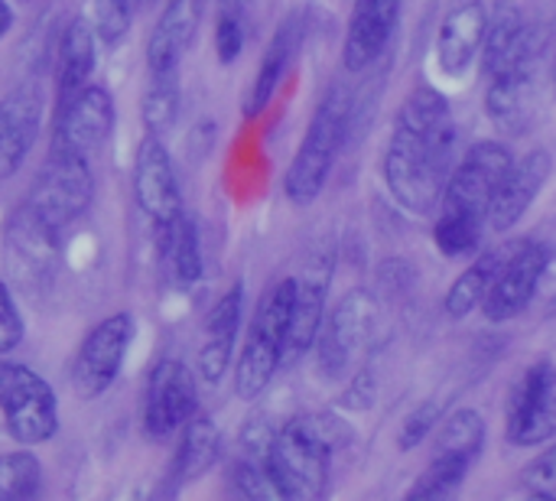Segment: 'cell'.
Returning a JSON list of instances; mask_svg holds the SVG:
<instances>
[{"label":"cell","mask_w":556,"mask_h":501,"mask_svg":"<svg viewBox=\"0 0 556 501\" xmlns=\"http://www.w3.org/2000/svg\"><path fill=\"white\" fill-rule=\"evenodd\" d=\"M453 150L456 121L446 95L433 85L414 88L394 117L384 150L381 173L391 199L414 215L437 209L453 173Z\"/></svg>","instance_id":"cell-1"},{"label":"cell","mask_w":556,"mask_h":501,"mask_svg":"<svg viewBox=\"0 0 556 501\" xmlns=\"http://www.w3.org/2000/svg\"><path fill=\"white\" fill-rule=\"evenodd\" d=\"M345 430L329 414H296L274 430L267 466L287 501H323Z\"/></svg>","instance_id":"cell-2"},{"label":"cell","mask_w":556,"mask_h":501,"mask_svg":"<svg viewBox=\"0 0 556 501\" xmlns=\"http://www.w3.org/2000/svg\"><path fill=\"white\" fill-rule=\"evenodd\" d=\"M349 127H352V95L345 85L336 82L316 101L303 140L283 173V192L293 205H313L323 196L336 170V160L349 140Z\"/></svg>","instance_id":"cell-3"},{"label":"cell","mask_w":556,"mask_h":501,"mask_svg":"<svg viewBox=\"0 0 556 501\" xmlns=\"http://www.w3.org/2000/svg\"><path fill=\"white\" fill-rule=\"evenodd\" d=\"M290 300H293V277H280L274 287H267V293L254 310L241 355L235 362V394L241 401H257L270 388L277 368L287 362Z\"/></svg>","instance_id":"cell-4"},{"label":"cell","mask_w":556,"mask_h":501,"mask_svg":"<svg viewBox=\"0 0 556 501\" xmlns=\"http://www.w3.org/2000/svg\"><path fill=\"white\" fill-rule=\"evenodd\" d=\"M91 199H94L91 156L52 143L46 163L39 166L29 186L26 205L36 212L39 222H46L55 235H62L88 212Z\"/></svg>","instance_id":"cell-5"},{"label":"cell","mask_w":556,"mask_h":501,"mask_svg":"<svg viewBox=\"0 0 556 501\" xmlns=\"http://www.w3.org/2000/svg\"><path fill=\"white\" fill-rule=\"evenodd\" d=\"M0 414L20 447H42L59 434V398L52 385L23 362L0 359Z\"/></svg>","instance_id":"cell-6"},{"label":"cell","mask_w":556,"mask_h":501,"mask_svg":"<svg viewBox=\"0 0 556 501\" xmlns=\"http://www.w3.org/2000/svg\"><path fill=\"white\" fill-rule=\"evenodd\" d=\"M378 326V303L368 290L345 293L323 320L316 336V365L329 381L352 378V368L368 352Z\"/></svg>","instance_id":"cell-7"},{"label":"cell","mask_w":556,"mask_h":501,"mask_svg":"<svg viewBox=\"0 0 556 501\" xmlns=\"http://www.w3.org/2000/svg\"><path fill=\"white\" fill-rule=\"evenodd\" d=\"M511 163H515V153L508 143H502V140L472 143L446 179L440 212L476 218V222L489 225V209H492L495 192H498L502 179L508 176Z\"/></svg>","instance_id":"cell-8"},{"label":"cell","mask_w":556,"mask_h":501,"mask_svg":"<svg viewBox=\"0 0 556 501\" xmlns=\"http://www.w3.org/2000/svg\"><path fill=\"white\" fill-rule=\"evenodd\" d=\"M134 333H137V323L124 310L104 316L98 326L88 329L72 362V391L81 401L101 398L117 381L124 359L134 346Z\"/></svg>","instance_id":"cell-9"},{"label":"cell","mask_w":556,"mask_h":501,"mask_svg":"<svg viewBox=\"0 0 556 501\" xmlns=\"http://www.w3.org/2000/svg\"><path fill=\"white\" fill-rule=\"evenodd\" d=\"M134 196L140 212L153 222L156 241L169 235V228L186 215L182 189L173 166V156L160 134H143L134 153Z\"/></svg>","instance_id":"cell-10"},{"label":"cell","mask_w":556,"mask_h":501,"mask_svg":"<svg viewBox=\"0 0 556 501\" xmlns=\"http://www.w3.org/2000/svg\"><path fill=\"white\" fill-rule=\"evenodd\" d=\"M199 414V388L192 372L179 359H160L150 372L143 394V434L153 443H166Z\"/></svg>","instance_id":"cell-11"},{"label":"cell","mask_w":556,"mask_h":501,"mask_svg":"<svg viewBox=\"0 0 556 501\" xmlns=\"http://www.w3.org/2000/svg\"><path fill=\"white\" fill-rule=\"evenodd\" d=\"M547 267H551V248L544 241H531V238L511 241L508 258H505V264H502L485 303H482V316L489 323L518 320L531 306Z\"/></svg>","instance_id":"cell-12"},{"label":"cell","mask_w":556,"mask_h":501,"mask_svg":"<svg viewBox=\"0 0 556 501\" xmlns=\"http://www.w3.org/2000/svg\"><path fill=\"white\" fill-rule=\"evenodd\" d=\"M556 437V365L534 362L515 385L508 401V440L515 447H541Z\"/></svg>","instance_id":"cell-13"},{"label":"cell","mask_w":556,"mask_h":501,"mask_svg":"<svg viewBox=\"0 0 556 501\" xmlns=\"http://www.w3.org/2000/svg\"><path fill=\"white\" fill-rule=\"evenodd\" d=\"M114 121H117V108H114L111 88L88 82L72 101L55 108L52 143L91 156L98 147L108 143V137L114 130Z\"/></svg>","instance_id":"cell-14"},{"label":"cell","mask_w":556,"mask_h":501,"mask_svg":"<svg viewBox=\"0 0 556 501\" xmlns=\"http://www.w3.org/2000/svg\"><path fill=\"white\" fill-rule=\"evenodd\" d=\"M336 261L332 254H316L300 274H293V300H290V329H287V362L303 359L323 329L326 297L332 284Z\"/></svg>","instance_id":"cell-15"},{"label":"cell","mask_w":556,"mask_h":501,"mask_svg":"<svg viewBox=\"0 0 556 501\" xmlns=\"http://www.w3.org/2000/svg\"><path fill=\"white\" fill-rule=\"evenodd\" d=\"M59 238L46 222L36 218V212L23 202L10 212L3 248H7V267L20 284H39L49 280L59 261Z\"/></svg>","instance_id":"cell-16"},{"label":"cell","mask_w":556,"mask_h":501,"mask_svg":"<svg viewBox=\"0 0 556 501\" xmlns=\"http://www.w3.org/2000/svg\"><path fill=\"white\" fill-rule=\"evenodd\" d=\"M205 0H169L147 39V75L182 78V59L195 39Z\"/></svg>","instance_id":"cell-17"},{"label":"cell","mask_w":556,"mask_h":501,"mask_svg":"<svg viewBox=\"0 0 556 501\" xmlns=\"http://www.w3.org/2000/svg\"><path fill=\"white\" fill-rule=\"evenodd\" d=\"M303 36H306V16H303L300 10L287 13V16L280 20V26L274 29L270 42H267V49H264V55H261L257 75H254V82H251L244 101H241L244 117H261V114L270 108V101L277 98L283 78L290 75V68H293V62H296V55H300Z\"/></svg>","instance_id":"cell-18"},{"label":"cell","mask_w":556,"mask_h":501,"mask_svg":"<svg viewBox=\"0 0 556 501\" xmlns=\"http://www.w3.org/2000/svg\"><path fill=\"white\" fill-rule=\"evenodd\" d=\"M42 91L20 85L0 98V183L13 179L42 130Z\"/></svg>","instance_id":"cell-19"},{"label":"cell","mask_w":556,"mask_h":501,"mask_svg":"<svg viewBox=\"0 0 556 501\" xmlns=\"http://www.w3.org/2000/svg\"><path fill=\"white\" fill-rule=\"evenodd\" d=\"M401 7L404 0H355L352 3L345 42H342L345 72H365L381 59V52L388 49L397 29Z\"/></svg>","instance_id":"cell-20"},{"label":"cell","mask_w":556,"mask_h":501,"mask_svg":"<svg viewBox=\"0 0 556 501\" xmlns=\"http://www.w3.org/2000/svg\"><path fill=\"white\" fill-rule=\"evenodd\" d=\"M551 170H554V156L544 147H534L531 153L515 156V163H511L508 176L502 179L495 202L489 209V228L492 231L515 228L531 212V205L538 202L541 189L551 179Z\"/></svg>","instance_id":"cell-21"},{"label":"cell","mask_w":556,"mask_h":501,"mask_svg":"<svg viewBox=\"0 0 556 501\" xmlns=\"http://www.w3.org/2000/svg\"><path fill=\"white\" fill-rule=\"evenodd\" d=\"M241 316H244V284H231L208 310L202 323V342H199V375L208 385H218L235 359L238 333H241Z\"/></svg>","instance_id":"cell-22"},{"label":"cell","mask_w":556,"mask_h":501,"mask_svg":"<svg viewBox=\"0 0 556 501\" xmlns=\"http://www.w3.org/2000/svg\"><path fill=\"white\" fill-rule=\"evenodd\" d=\"M489 33V13L479 0L456 3L437 33V68L446 78H463L479 59Z\"/></svg>","instance_id":"cell-23"},{"label":"cell","mask_w":556,"mask_h":501,"mask_svg":"<svg viewBox=\"0 0 556 501\" xmlns=\"http://www.w3.org/2000/svg\"><path fill=\"white\" fill-rule=\"evenodd\" d=\"M538 55L541 52H528L515 62H508L505 68H498L495 75H489V91H485V111L489 117L508 130V134H521L531 121V108H534V75H538Z\"/></svg>","instance_id":"cell-24"},{"label":"cell","mask_w":556,"mask_h":501,"mask_svg":"<svg viewBox=\"0 0 556 501\" xmlns=\"http://www.w3.org/2000/svg\"><path fill=\"white\" fill-rule=\"evenodd\" d=\"M98 59V33L88 16L68 20L55 55V108L72 101L91 78Z\"/></svg>","instance_id":"cell-25"},{"label":"cell","mask_w":556,"mask_h":501,"mask_svg":"<svg viewBox=\"0 0 556 501\" xmlns=\"http://www.w3.org/2000/svg\"><path fill=\"white\" fill-rule=\"evenodd\" d=\"M274 430L264 424H251L241 437V453L231 466V499L235 501H287L270 466L267 443Z\"/></svg>","instance_id":"cell-26"},{"label":"cell","mask_w":556,"mask_h":501,"mask_svg":"<svg viewBox=\"0 0 556 501\" xmlns=\"http://www.w3.org/2000/svg\"><path fill=\"white\" fill-rule=\"evenodd\" d=\"M222 460V430L208 414H195L182 430H179V450L173 456L169 479L176 486H189L202 479L215 463Z\"/></svg>","instance_id":"cell-27"},{"label":"cell","mask_w":556,"mask_h":501,"mask_svg":"<svg viewBox=\"0 0 556 501\" xmlns=\"http://www.w3.org/2000/svg\"><path fill=\"white\" fill-rule=\"evenodd\" d=\"M508 248H511V241L502 245V248L482 251V254L453 280V287H450L446 297H443L446 316L466 320V316H472L476 310H482V303H485V297H489V290H492V284H495V277H498L505 258H508Z\"/></svg>","instance_id":"cell-28"},{"label":"cell","mask_w":556,"mask_h":501,"mask_svg":"<svg viewBox=\"0 0 556 501\" xmlns=\"http://www.w3.org/2000/svg\"><path fill=\"white\" fill-rule=\"evenodd\" d=\"M482 447H485V417L479 411H472V408H463V411H453L440 424L433 456L463 460V463L476 466L479 456H482Z\"/></svg>","instance_id":"cell-29"},{"label":"cell","mask_w":556,"mask_h":501,"mask_svg":"<svg viewBox=\"0 0 556 501\" xmlns=\"http://www.w3.org/2000/svg\"><path fill=\"white\" fill-rule=\"evenodd\" d=\"M160 251L163 258L169 261V271L176 277V284L182 287H192L202 280V271H205V261H202V245H199V228L189 215H182L169 235L160 241Z\"/></svg>","instance_id":"cell-30"},{"label":"cell","mask_w":556,"mask_h":501,"mask_svg":"<svg viewBox=\"0 0 556 501\" xmlns=\"http://www.w3.org/2000/svg\"><path fill=\"white\" fill-rule=\"evenodd\" d=\"M42 496V463L29 447L0 456V501H39Z\"/></svg>","instance_id":"cell-31"},{"label":"cell","mask_w":556,"mask_h":501,"mask_svg":"<svg viewBox=\"0 0 556 501\" xmlns=\"http://www.w3.org/2000/svg\"><path fill=\"white\" fill-rule=\"evenodd\" d=\"M469 473H472V466L463 460L430 456V466L420 473V479L414 483V489L404 496V501H456Z\"/></svg>","instance_id":"cell-32"},{"label":"cell","mask_w":556,"mask_h":501,"mask_svg":"<svg viewBox=\"0 0 556 501\" xmlns=\"http://www.w3.org/2000/svg\"><path fill=\"white\" fill-rule=\"evenodd\" d=\"M179 104H182V78H150L147 91H143V101H140L147 134L163 137L176 124Z\"/></svg>","instance_id":"cell-33"},{"label":"cell","mask_w":556,"mask_h":501,"mask_svg":"<svg viewBox=\"0 0 556 501\" xmlns=\"http://www.w3.org/2000/svg\"><path fill=\"white\" fill-rule=\"evenodd\" d=\"M482 231H485V222L440 212L437 225H433V245H437V251L443 258H469V254L479 251Z\"/></svg>","instance_id":"cell-34"},{"label":"cell","mask_w":556,"mask_h":501,"mask_svg":"<svg viewBox=\"0 0 556 501\" xmlns=\"http://www.w3.org/2000/svg\"><path fill=\"white\" fill-rule=\"evenodd\" d=\"M130 10H134V0H94V33H98V42L114 49L121 46V39L130 33Z\"/></svg>","instance_id":"cell-35"},{"label":"cell","mask_w":556,"mask_h":501,"mask_svg":"<svg viewBox=\"0 0 556 501\" xmlns=\"http://www.w3.org/2000/svg\"><path fill=\"white\" fill-rule=\"evenodd\" d=\"M440 417H443V404H440V401H427V404L414 408V411L407 414V421L401 424V434H397L401 453L417 450V447L433 434V427H440Z\"/></svg>","instance_id":"cell-36"},{"label":"cell","mask_w":556,"mask_h":501,"mask_svg":"<svg viewBox=\"0 0 556 501\" xmlns=\"http://www.w3.org/2000/svg\"><path fill=\"white\" fill-rule=\"evenodd\" d=\"M241 49H244V23H241V16L235 10L218 13V20H215V55H218V62L222 65L238 62Z\"/></svg>","instance_id":"cell-37"},{"label":"cell","mask_w":556,"mask_h":501,"mask_svg":"<svg viewBox=\"0 0 556 501\" xmlns=\"http://www.w3.org/2000/svg\"><path fill=\"white\" fill-rule=\"evenodd\" d=\"M23 333H26V326L16 310V300H13L10 287L0 280V359L10 355L23 342Z\"/></svg>","instance_id":"cell-38"},{"label":"cell","mask_w":556,"mask_h":501,"mask_svg":"<svg viewBox=\"0 0 556 501\" xmlns=\"http://www.w3.org/2000/svg\"><path fill=\"white\" fill-rule=\"evenodd\" d=\"M375 394H378V385H375L371 372H358V375L349 378V388H345L339 404L349 408V411H368L375 404Z\"/></svg>","instance_id":"cell-39"},{"label":"cell","mask_w":556,"mask_h":501,"mask_svg":"<svg viewBox=\"0 0 556 501\" xmlns=\"http://www.w3.org/2000/svg\"><path fill=\"white\" fill-rule=\"evenodd\" d=\"M525 483H528L531 489H541V492L556 489V443L525 469Z\"/></svg>","instance_id":"cell-40"},{"label":"cell","mask_w":556,"mask_h":501,"mask_svg":"<svg viewBox=\"0 0 556 501\" xmlns=\"http://www.w3.org/2000/svg\"><path fill=\"white\" fill-rule=\"evenodd\" d=\"M10 26H13V7L7 0H0V39L10 33Z\"/></svg>","instance_id":"cell-41"},{"label":"cell","mask_w":556,"mask_h":501,"mask_svg":"<svg viewBox=\"0 0 556 501\" xmlns=\"http://www.w3.org/2000/svg\"><path fill=\"white\" fill-rule=\"evenodd\" d=\"M176 489H179V486H176V483L169 479L166 486H160L156 492H150V496H147V499H143V501H173V496H176Z\"/></svg>","instance_id":"cell-42"},{"label":"cell","mask_w":556,"mask_h":501,"mask_svg":"<svg viewBox=\"0 0 556 501\" xmlns=\"http://www.w3.org/2000/svg\"><path fill=\"white\" fill-rule=\"evenodd\" d=\"M525 501H556V496H551V492H538V496H531V499Z\"/></svg>","instance_id":"cell-43"},{"label":"cell","mask_w":556,"mask_h":501,"mask_svg":"<svg viewBox=\"0 0 556 501\" xmlns=\"http://www.w3.org/2000/svg\"><path fill=\"white\" fill-rule=\"evenodd\" d=\"M554 95H556V65H554Z\"/></svg>","instance_id":"cell-44"},{"label":"cell","mask_w":556,"mask_h":501,"mask_svg":"<svg viewBox=\"0 0 556 501\" xmlns=\"http://www.w3.org/2000/svg\"><path fill=\"white\" fill-rule=\"evenodd\" d=\"M140 3H150V0H140Z\"/></svg>","instance_id":"cell-45"}]
</instances>
